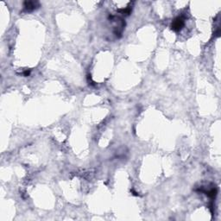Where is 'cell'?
I'll return each instance as SVG.
<instances>
[{
    "instance_id": "obj_1",
    "label": "cell",
    "mask_w": 221,
    "mask_h": 221,
    "mask_svg": "<svg viewBox=\"0 0 221 221\" xmlns=\"http://www.w3.org/2000/svg\"><path fill=\"white\" fill-rule=\"evenodd\" d=\"M185 24V21L182 17H178L175 19L174 20L171 24V29H173L174 31H180L182 29V27Z\"/></svg>"
},
{
    "instance_id": "obj_2",
    "label": "cell",
    "mask_w": 221,
    "mask_h": 221,
    "mask_svg": "<svg viewBox=\"0 0 221 221\" xmlns=\"http://www.w3.org/2000/svg\"><path fill=\"white\" fill-rule=\"evenodd\" d=\"M24 9L27 11H33L39 7V3L36 1H26L24 4Z\"/></svg>"
},
{
    "instance_id": "obj_3",
    "label": "cell",
    "mask_w": 221,
    "mask_h": 221,
    "mask_svg": "<svg viewBox=\"0 0 221 221\" xmlns=\"http://www.w3.org/2000/svg\"><path fill=\"white\" fill-rule=\"evenodd\" d=\"M201 192H204L206 194H207L208 197L210 198H215L217 195V193H218V189L217 188H210L209 190H201Z\"/></svg>"
},
{
    "instance_id": "obj_4",
    "label": "cell",
    "mask_w": 221,
    "mask_h": 221,
    "mask_svg": "<svg viewBox=\"0 0 221 221\" xmlns=\"http://www.w3.org/2000/svg\"><path fill=\"white\" fill-rule=\"evenodd\" d=\"M29 71H26V72H24V76H28L29 74Z\"/></svg>"
}]
</instances>
